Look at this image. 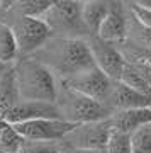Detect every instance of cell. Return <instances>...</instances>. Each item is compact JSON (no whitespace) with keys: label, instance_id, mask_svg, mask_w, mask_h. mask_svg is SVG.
Returning <instances> with one entry per match:
<instances>
[{"label":"cell","instance_id":"1","mask_svg":"<svg viewBox=\"0 0 151 153\" xmlns=\"http://www.w3.org/2000/svg\"><path fill=\"white\" fill-rule=\"evenodd\" d=\"M59 82L71 80L83 71L95 68L88 39L51 38L33 55Z\"/></svg>","mask_w":151,"mask_h":153},{"label":"cell","instance_id":"2","mask_svg":"<svg viewBox=\"0 0 151 153\" xmlns=\"http://www.w3.org/2000/svg\"><path fill=\"white\" fill-rule=\"evenodd\" d=\"M14 71L21 100H43V102L56 100L58 78L43 63L34 60L33 56L17 58L14 61Z\"/></svg>","mask_w":151,"mask_h":153},{"label":"cell","instance_id":"3","mask_svg":"<svg viewBox=\"0 0 151 153\" xmlns=\"http://www.w3.org/2000/svg\"><path fill=\"white\" fill-rule=\"evenodd\" d=\"M54 104L58 107L59 117L66 123H70V124L102 121L109 119L112 116L110 109L105 104L78 92L73 87H70L66 82H59V80Z\"/></svg>","mask_w":151,"mask_h":153},{"label":"cell","instance_id":"4","mask_svg":"<svg viewBox=\"0 0 151 153\" xmlns=\"http://www.w3.org/2000/svg\"><path fill=\"white\" fill-rule=\"evenodd\" d=\"M0 19L12 29L17 46V58L33 56L48 39L53 38L48 24L41 17L14 16L10 12H2Z\"/></svg>","mask_w":151,"mask_h":153},{"label":"cell","instance_id":"5","mask_svg":"<svg viewBox=\"0 0 151 153\" xmlns=\"http://www.w3.org/2000/svg\"><path fill=\"white\" fill-rule=\"evenodd\" d=\"M41 19L48 24L53 38L88 39L92 36L81 19V2L78 0H54Z\"/></svg>","mask_w":151,"mask_h":153},{"label":"cell","instance_id":"6","mask_svg":"<svg viewBox=\"0 0 151 153\" xmlns=\"http://www.w3.org/2000/svg\"><path fill=\"white\" fill-rule=\"evenodd\" d=\"M110 131H112L110 117L102 121H92V123H81V124H75L66 133L63 143L70 148L105 152Z\"/></svg>","mask_w":151,"mask_h":153},{"label":"cell","instance_id":"7","mask_svg":"<svg viewBox=\"0 0 151 153\" xmlns=\"http://www.w3.org/2000/svg\"><path fill=\"white\" fill-rule=\"evenodd\" d=\"M88 44H90L95 66L102 70L110 80H121V75L126 66V58L122 51L119 49V44L107 43L98 36H90Z\"/></svg>","mask_w":151,"mask_h":153},{"label":"cell","instance_id":"8","mask_svg":"<svg viewBox=\"0 0 151 153\" xmlns=\"http://www.w3.org/2000/svg\"><path fill=\"white\" fill-rule=\"evenodd\" d=\"M24 140L31 141H63L66 133L75 124H70L63 119H36L12 124Z\"/></svg>","mask_w":151,"mask_h":153},{"label":"cell","instance_id":"9","mask_svg":"<svg viewBox=\"0 0 151 153\" xmlns=\"http://www.w3.org/2000/svg\"><path fill=\"white\" fill-rule=\"evenodd\" d=\"M66 83L70 87H73L75 90H78V92L85 94L88 97L105 104L109 99V94H110V88H112L114 80H110L102 70H98L95 66L92 70L83 71L80 75L73 76L71 80H66Z\"/></svg>","mask_w":151,"mask_h":153},{"label":"cell","instance_id":"10","mask_svg":"<svg viewBox=\"0 0 151 153\" xmlns=\"http://www.w3.org/2000/svg\"><path fill=\"white\" fill-rule=\"evenodd\" d=\"M4 119L9 124H19L36 119H61L58 107L54 102H43V100H19L5 116Z\"/></svg>","mask_w":151,"mask_h":153},{"label":"cell","instance_id":"11","mask_svg":"<svg viewBox=\"0 0 151 153\" xmlns=\"http://www.w3.org/2000/svg\"><path fill=\"white\" fill-rule=\"evenodd\" d=\"M105 105L110 109L112 114L117 112V111L151 107V95H146V94H141L138 90H132L131 87L124 85L122 82L114 80Z\"/></svg>","mask_w":151,"mask_h":153},{"label":"cell","instance_id":"12","mask_svg":"<svg viewBox=\"0 0 151 153\" xmlns=\"http://www.w3.org/2000/svg\"><path fill=\"white\" fill-rule=\"evenodd\" d=\"M97 36L107 43L119 44L127 38V19H126V5L121 0H114L112 9L109 10L105 19L98 27Z\"/></svg>","mask_w":151,"mask_h":153},{"label":"cell","instance_id":"13","mask_svg":"<svg viewBox=\"0 0 151 153\" xmlns=\"http://www.w3.org/2000/svg\"><path fill=\"white\" fill-rule=\"evenodd\" d=\"M110 123H112V128L131 134L134 129L141 128L143 124L151 123V107L117 111L110 116Z\"/></svg>","mask_w":151,"mask_h":153},{"label":"cell","instance_id":"14","mask_svg":"<svg viewBox=\"0 0 151 153\" xmlns=\"http://www.w3.org/2000/svg\"><path fill=\"white\" fill-rule=\"evenodd\" d=\"M112 5L114 0H90L81 4V19L92 36H97L98 27L109 14V10L112 9Z\"/></svg>","mask_w":151,"mask_h":153},{"label":"cell","instance_id":"15","mask_svg":"<svg viewBox=\"0 0 151 153\" xmlns=\"http://www.w3.org/2000/svg\"><path fill=\"white\" fill-rule=\"evenodd\" d=\"M19 100H21V95H19L16 71H14V63H12L0 78V112L5 116L14 105L19 104Z\"/></svg>","mask_w":151,"mask_h":153},{"label":"cell","instance_id":"16","mask_svg":"<svg viewBox=\"0 0 151 153\" xmlns=\"http://www.w3.org/2000/svg\"><path fill=\"white\" fill-rule=\"evenodd\" d=\"M17 60V46L9 24L0 19V61L10 65Z\"/></svg>","mask_w":151,"mask_h":153},{"label":"cell","instance_id":"17","mask_svg":"<svg viewBox=\"0 0 151 153\" xmlns=\"http://www.w3.org/2000/svg\"><path fill=\"white\" fill-rule=\"evenodd\" d=\"M53 4H54V0H17L16 5L7 12H10L14 16L41 17Z\"/></svg>","mask_w":151,"mask_h":153},{"label":"cell","instance_id":"18","mask_svg":"<svg viewBox=\"0 0 151 153\" xmlns=\"http://www.w3.org/2000/svg\"><path fill=\"white\" fill-rule=\"evenodd\" d=\"M119 82H122L124 85L131 87L132 90H138V92H141V94L151 95V87L146 83V80L143 78V75H141L139 71H138V68H136L132 63H129V61H126L124 71H122Z\"/></svg>","mask_w":151,"mask_h":153},{"label":"cell","instance_id":"19","mask_svg":"<svg viewBox=\"0 0 151 153\" xmlns=\"http://www.w3.org/2000/svg\"><path fill=\"white\" fill-rule=\"evenodd\" d=\"M131 153H151V123L131 133Z\"/></svg>","mask_w":151,"mask_h":153},{"label":"cell","instance_id":"20","mask_svg":"<svg viewBox=\"0 0 151 153\" xmlns=\"http://www.w3.org/2000/svg\"><path fill=\"white\" fill-rule=\"evenodd\" d=\"M105 153H131V134L112 128Z\"/></svg>","mask_w":151,"mask_h":153},{"label":"cell","instance_id":"21","mask_svg":"<svg viewBox=\"0 0 151 153\" xmlns=\"http://www.w3.org/2000/svg\"><path fill=\"white\" fill-rule=\"evenodd\" d=\"M63 143L61 141H31L24 140L21 153H61Z\"/></svg>","mask_w":151,"mask_h":153},{"label":"cell","instance_id":"22","mask_svg":"<svg viewBox=\"0 0 151 153\" xmlns=\"http://www.w3.org/2000/svg\"><path fill=\"white\" fill-rule=\"evenodd\" d=\"M126 5H127V9L131 10V14L136 17V21L151 29V9L134 5V4H131V2H127V0H126Z\"/></svg>","mask_w":151,"mask_h":153},{"label":"cell","instance_id":"23","mask_svg":"<svg viewBox=\"0 0 151 153\" xmlns=\"http://www.w3.org/2000/svg\"><path fill=\"white\" fill-rule=\"evenodd\" d=\"M61 153H105V152H102V150H80V148H70V146H66L65 143H63Z\"/></svg>","mask_w":151,"mask_h":153},{"label":"cell","instance_id":"24","mask_svg":"<svg viewBox=\"0 0 151 153\" xmlns=\"http://www.w3.org/2000/svg\"><path fill=\"white\" fill-rule=\"evenodd\" d=\"M16 2L17 0H2V10H0V14H2V12L10 10L12 7L16 5Z\"/></svg>","mask_w":151,"mask_h":153},{"label":"cell","instance_id":"25","mask_svg":"<svg viewBox=\"0 0 151 153\" xmlns=\"http://www.w3.org/2000/svg\"><path fill=\"white\" fill-rule=\"evenodd\" d=\"M134 5H139V7H146V9H151V0H127Z\"/></svg>","mask_w":151,"mask_h":153},{"label":"cell","instance_id":"26","mask_svg":"<svg viewBox=\"0 0 151 153\" xmlns=\"http://www.w3.org/2000/svg\"><path fill=\"white\" fill-rule=\"evenodd\" d=\"M10 65H12V63H10ZM10 65H7V63H2V61H0V78H2V75L5 73V70H7Z\"/></svg>","mask_w":151,"mask_h":153},{"label":"cell","instance_id":"27","mask_svg":"<svg viewBox=\"0 0 151 153\" xmlns=\"http://www.w3.org/2000/svg\"><path fill=\"white\" fill-rule=\"evenodd\" d=\"M78 2H81V4H85V2H90V0H78Z\"/></svg>","mask_w":151,"mask_h":153},{"label":"cell","instance_id":"28","mask_svg":"<svg viewBox=\"0 0 151 153\" xmlns=\"http://www.w3.org/2000/svg\"><path fill=\"white\" fill-rule=\"evenodd\" d=\"M0 10H2V0H0Z\"/></svg>","mask_w":151,"mask_h":153},{"label":"cell","instance_id":"29","mask_svg":"<svg viewBox=\"0 0 151 153\" xmlns=\"http://www.w3.org/2000/svg\"><path fill=\"white\" fill-rule=\"evenodd\" d=\"M121 2H124V0H121Z\"/></svg>","mask_w":151,"mask_h":153}]
</instances>
